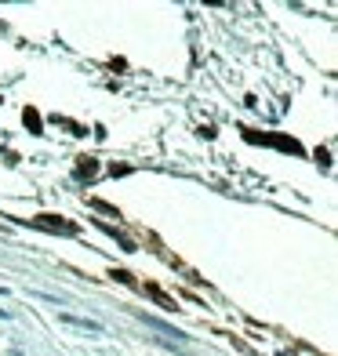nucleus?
Listing matches in <instances>:
<instances>
[{
  "instance_id": "obj_1",
  "label": "nucleus",
  "mask_w": 338,
  "mask_h": 356,
  "mask_svg": "<svg viewBox=\"0 0 338 356\" xmlns=\"http://www.w3.org/2000/svg\"><path fill=\"white\" fill-rule=\"evenodd\" d=\"M33 226H40V229H51V233H77L70 222H62L58 215H37L33 218Z\"/></svg>"
},
{
  "instance_id": "obj_2",
  "label": "nucleus",
  "mask_w": 338,
  "mask_h": 356,
  "mask_svg": "<svg viewBox=\"0 0 338 356\" xmlns=\"http://www.w3.org/2000/svg\"><path fill=\"white\" fill-rule=\"evenodd\" d=\"M146 295H153V298H156V302H160L164 309H175V298H167V295L160 291V287H153V283H146Z\"/></svg>"
},
{
  "instance_id": "obj_3",
  "label": "nucleus",
  "mask_w": 338,
  "mask_h": 356,
  "mask_svg": "<svg viewBox=\"0 0 338 356\" xmlns=\"http://www.w3.org/2000/svg\"><path fill=\"white\" fill-rule=\"evenodd\" d=\"M26 124H29L33 131H40V113H37V109H26Z\"/></svg>"
}]
</instances>
